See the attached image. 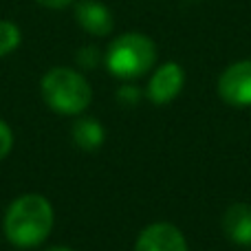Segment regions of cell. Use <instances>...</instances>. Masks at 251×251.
Masks as SVG:
<instances>
[{
  "label": "cell",
  "instance_id": "obj_1",
  "mask_svg": "<svg viewBox=\"0 0 251 251\" xmlns=\"http://www.w3.org/2000/svg\"><path fill=\"white\" fill-rule=\"evenodd\" d=\"M53 207L42 194H22L7 207L4 214V236L20 249L42 245L53 229Z\"/></svg>",
  "mask_w": 251,
  "mask_h": 251
},
{
  "label": "cell",
  "instance_id": "obj_2",
  "mask_svg": "<svg viewBox=\"0 0 251 251\" xmlns=\"http://www.w3.org/2000/svg\"><path fill=\"white\" fill-rule=\"evenodd\" d=\"M42 100L60 115H79L91 106L93 88L84 75L69 66L51 69L40 82Z\"/></svg>",
  "mask_w": 251,
  "mask_h": 251
},
{
  "label": "cell",
  "instance_id": "obj_3",
  "mask_svg": "<svg viewBox=\"0 0 251 251\" xmlns=\"http://www.w3.org/2000/svg\"><path fill=\"white\" fill-rule=\"evenodd\" d=\"M104 62L115 77L137 79L154 66L156 47L143 33H124L108 44Z\"/></svg>",
  "mask_w": 251,
  "mask_h": 251
},
{
  "label": "cell",
  "instance_id": "obj_4",
  "mask_svg": "<svg viewBox=\"0 0 251 251\" xmlns=\"http://www.w3.org/2000/svg\"><path fill=\"white\" fill-rule=\"evenodd\" d=\"M218 95L236 108L251 106V60H240L223 71L218 77Z\"/></svg>",
  "mask_w": 251,
  "mask_h": 251
},
{
  "label": "cell",
  "instance_id": "obj_5",
  "mask_svg": "<svg viewBox=\"0 0 251 251\" xmlns=\"http://www.w3.org/2000/svg\"><path fill=\"white\" fill-rule=\"evenodd\" d=\"M183 84H185V73H183V69L176 62H165L150 77L146 95L152 104L163 106V104H170V101L176 100L178 93L183 91Z\"/></svg>",
  "mask_w": 251,
  "mask_h": 251
},
{
  "label": "cell",
  "instance_id": "obj_6",
  "mask_svg": "<svg viewBox=\"0 0 251 251\" xmlns=\"http://www.w3.org/2000/svg\"><path fill=\"white\" fill-rule=\"evenodd\" d=\"M134 251H187L185 236L172 223H152L141 229Z\"/></svg>",
  "mask_w": 251,
  "mask_h": 251
},
{
  "label": "cell",
  "instance_id": "obj_7",
  "mask_svg": "<svg viewBox=\"0 0 251 251\" xmlns=\"http://www.w3.org/2000/svg\"><path fill=\"white\" fill-rule=\"evenodd\" d=\"M75 20L91 35H108L113 31V13L97 0H79L75 4Z\"/></svg>",
  "mask_w": 251,
  "mask_h": 251
},
{
  "label": "cell",
  "instance_id": "obj_8",
  "mask_svg": "<svg viewBox=\"0 0 251 251\" xmlns=\"http://www.w3.org/2000/svg\"><path fill=\"white\" fill-rule=\"evenodd\" d=\"M223 231L236 245H251V205L234 203L223 214Z\"/></svg>",
  "mask_w": 251,
  "mask_h": 251
},
{
  "label": "cell",
  "instance_id": "obj_9",
  "mask_svg": "<svg viewBox=\"0 0 251 251\" xmlns=\"http://www.w3.org/2000/svg\"><path fill=\"white\" fill-rule=\"evenodd\" d=\"M73 141L77 143V148H82L84 152H95L101 148L106 134H104V126L93 117H82L73 124Z\"/></svg>",
  "mask_w": 251,
  "mask_h": 251
},
{
  "label": "cell",
  "instance_id": "obj_10",
  "mask_svg": "<svg viewBox=\"0 0 251 251\" xmlns=\"http://www.w3.org/2000/svg\"><path fill=\"white\" fill-rule=\"evenodd\" d=\"M20 40H22V33L13 22L0 20V57L16 51L20 47Z\"/></svg>",
  "mask_w": 251,
  "mask_h": 251
},
{
  "label": "cell",
  "instance_id": "obj_11",
  "mask_svg": "<svg viewBox=\"0 0 251 251\" xmlns=\"http://www.w3.org/2000/svg\"><path fill=\"white\" fill-rule=\"evenodd\" d=\"M11 148H13V132L9 128V124H4L0 119V161L11 152Z\"/></svg>",
  "mask_w": 251,
  "mask_h": 251
},
{
  "label": "cell",
  "instance_id": "obj_12",
  "mask_svg": "<svg viewBox=\"0 0 251 251\" xmlns=\"http://www.w3.org/2000/svg\"><path fill=\"white\" fill-rule=\"evenodd\" d=\"M139 88H134V86H124V88H119V93H117V100H119V104H124V106H134L139 101Z\"/></svg>",
  "mask_w": 251,
  "mask_h": 251
},
{
  "label": "cell",
  "instance_id": "obj_13",
  "mask_svg": "<svg viewBox=\"0 0 251 251\" xmlns=\"http://www.w3.org/2000/svg\"><path fill=\"white\" fill-rule=\"evenodd\" d=\"M77 62L82 66H86V69H91V66H97V62H100V53H97L95 47H91V49L86 47V49H82V51H79Z\"/></svg>",
  "mask_w": 251,
  "mask_h": 251
},
{
  "label": "cell",
  "instance_id": "obj_14",
  "mask_svg": "<svg viewBox=\"0 0 251 251\" xmlns=\"http://www.w3.org/2000/svg\"><path fill=\"white\" fill-rule=\"evenodd\" d=\"M35 2L44 4V7H49V9H64V7H69V4H73L75 0H35Z\"/></svg>",
  "mask_w": 251,
  "mask_h": 251
},
{
  "label": "cell",
  "instance_id": "obj_15",
  "mask_svg": "<svg viewBox=\"0 0 251 251\" xmlns=\"http://www.w3.org/2000/svg\"><path fill=\"white\" fill-rule=\"evenodd\" d=\"M47 251H73V249H69V247H62V245H60V247H49Z\"/></svg>",
  "mask_w": 251,
  "mask_h": 251
}]
</instances>
